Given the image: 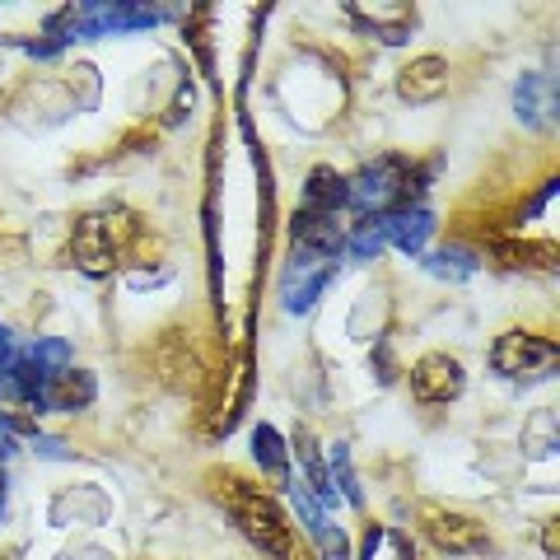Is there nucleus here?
<instances>
[{
  "label": "nucleus",
  "instance_id": "obj_1",
  "mask_svg": "<svg viewBox=\"0 0 560 560\" xmlns=\"http://www.w3.org/2000/svg\"><path fill=\"white\" fill-rule=\"evenodd\" d=\"M220 500L230 504L234 523H238V528L248 533L267 556H276V560H290V556H294V528H290L285 510H280V504L267 495V490H257V486L238 481V477H224Z\"/></svg>",
  "mask_w": 560,
  "mask_h": 560
},
{
  "label": "nucleus",
  "instance_id": "obj_2",
  "mask_svg": "<svg viewBox=\"0 0 560 560\" xmlns=\"http://www.w3.org/2000/svg\"><path fill=\"white\" fill-rule=\"evenodd\" d=\"M490 364L504 378H547L560 364V350L547 337H533V331H504L490 350Z\"/></svg>",
  "mask_w": 560,
  "mask_h": 560
},
{
  "label": "nucleus",
  "instance_id": "obj_3",
  "mask_svg": "<svg viewBox=\"0 0 560 560\" xmlns=\"http://www.w3.org/2000/svg\"><path fill=\"white\" fill-rule=\"evenodd\" d=\"M331 276H337V257H318V253L294 248L290 271H285V285H280V294H285V308L290 313L313 308V300L323 294V285H327Z\"/></svg>",
  "mask_w": 560,
  "mask_h": 560
},
{
  "label": "nucleus",
  "instance_id": "obj_4",
  "mask_svg": "<svg viewBox=\"0 0 560 560\" xmlns=\"http://www.w3.org/2000/svg\"><path fill=\"white\" fill-rule=\"evenodd\" d=\"M467 388V374H463V364L453 360V355H425V360H416V370H411V393L416 401H425V407H440V401H453V397H463Z\"/></svg>",
  "mask_w": 560,
  "mask_h": 560
},
{
  "label": "nucleus",
  "instance_id": "obj_5",
  "mask_svg": "<svg viewBox=\"0 0 560 560\" xmlns=\"http://www.w3.org/2000/svg\"><path fill=\"white\" fill-rule=\"evenodd\" d=\"M425 533L430 541L440 551L448 556H471V551H486L490 547V537L477 518H467V514H448V510H430L425 514Z\"/></svg>",
  "mask_w": 560,
  "mask_h": 560
},
{
  "label": "nucleus",
  "instance_id": "obj_6",
  "mask_svg": "<svg viewBox=\"0 0 560 560\" xmlns=\"http://www.w3.org/2000/svg\"><path fill=\"white\" fill-rule=\"evenodd\" d=\"M70 253H75L80 271H90V276H103V271H113V257H117V243H113V224L103 220V215H90V220H80L75 238H70Z\"/></svg>",
  "mask_w": 560,
  "mask_h": 560
},
{
  "label": "nucleus",
  "instance_id": "obj_7",
  "mask_svg": "<svg viewBox=\"0 0 560 560\" xmlns=\"http://www.w3.org/2000/svg\"><path fill=\"white\" fill-rule=\"evenodd\" d=\"M448 90V61L444 57H416L407 70L397 75V94L407 103H430Z\"/></svg>",
  "mask_w": 560,
  "mask_h": 560
},
{
  "label": "nucleus",
  "instance_id": "obj_8",
  "mask_svg": "<svg viewBox=\"0 0 560 560\" xmlns=\"http://www.w3.org/2000/svg\"><path fill=\"white\" fill-rule=\"evenodd\" d=\"M378 220H383V238L397 243V248H407V253L425 248V238H430V210L401 206V210H393V215H378Z\"/></svg>",
  "mask_w": 560,
  "mask_h": 560
},
{
  "label": "nucleus",
  "instance_id": "obj_9",
  "mask_svg": "<svg viewBox=\"0 0 560 560\" xmlns=\"http://www.w3.org/2000/svg\"><path fill=\"white\" fill-rule=\"evenodd\" d=\"M346 206V178H337L331 168H313L308 191H304V210H318V215H337Z\"/></svg>",
  "mask_w": 560,
  "mask_h": 560
},
{
  "label": "nucleus",
  "instance_id": "obj_10",
  "mask_svg": "<svg viewBox=\"0 0 560 560\" xmlns=\"http://www.w3.org/2000/svg\"><path fill=\"white\" fill-rule=\"evenodd\" d=\"M541 75H523L518 80V94H514V103H518V117L528 121V127H537L541 121V113H547V103H541Z\"/></svg>",
  "mask_w": 560,
  "mask_h": 560
},
{
  "label": "nucleus",
  "instance_id": "obj_11",
  "mask_svg": "<svg viewBox=\"0 0 560 560\" xmlns=\"http://www.w3.org/2000/svg\"><path fill=\"white\" fill-rule=\"evenodd\" d=\"M253 448H257V463L271 471V477H285V453H280V434L271 425H261L253 434Z\"/></svg>",
  "mask_w": 560,
  "mask_h": 560
},
{
  "label": "nucleus",
  "instance_id": "obj_12",
  "mask_svg": "<svg viewBox=\"0 0 560 560\" xmlns=\"http://www.w3.org/2000/svg\"><path fill=\"white\" fill-rule=\"evenodd\" d=\"M430 271L434 276H448V280H467L471 271H477V257L463 253V248H444L430 257Z\"/></svg>",
  "mask_w": 560,
  "mask_h": 560
},
{
  "label": "nucleus",
  "instance_id": "obj_13",
  "mask_svg": "<svg viewBox=\"0 0 560 560\" xmlns=\"http://www.w3.org/2000/svg\"><path fill=\"white\" fill-rule=\"evenodd\" d=\"M383 243H388V238H383V220L374 215V220H360L355 224V234H350V253H355V257H374Z\"/></svg>",
  "mask_w": 560,
  "mask_h": 560
},
{
  "label": "nucleus",
  "instance_id": "obj_14",
  "mask_svg": "<svg viewBox=\"0 0 560 560\" xmlns=\"http://www.w3.org/2000/svg\"><path fill=\"white\" fill-rule=\"evenodd\" d=\"M341 477V490H346V500L350 504H360V486H355V471H350V458H346V448L337 444L331 448V481Z\"/></svg>",
  "mask_w": 560,
  "mask_h": 560
},
{
  "label": "nucleus",
  "instance_id": "obj_15",
  "mask_svg": "<svg viewBox=\"0 0 560 560\" xmlns=\"http://www.w3.org/2000/svg\"><path fill=\"white\" fill-rule=\"evenodd\" d=\"M14 453V440H10V420H0V458H10Z\"/></svg>",
  "mask_w": 560,
  "mask_h": 560
}]
</instances>
